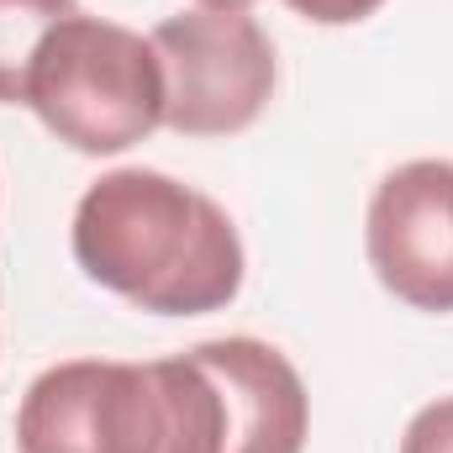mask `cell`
Here are the masks:
<instances>
[{
  "instance_id": "9",
  "label": "cell",
  "mask_w": 453,
  "mask_h": 453,
  "mask_svg": "<svg viewBox=\"0 0 453 453\" xmlns=\"http://www.w3.org/2000/svg\"><path fill=\"white\" fill-rule=\"evenodd\" d=\"M296 16H306V21H317V27H358V21H369L385 0H285Z\"/></svg>"
},
{
  "instance_id": "2",
  "label": "cell",
  "mask_w": 453,
  "mask_h": 453,
  "mask_svg": "<svg viewBox=\"0 0 453 453\" xmlns=\"http://www.w3.org/2000/svg\"><path fill=\"white\" fill-rule=\"evenodd\" d=\"M21 453H222V395L185 348L169 358H64L16 406Z\"/></svg>"
},
{
  "instance_id": "6",
  "label": "cell",
  "mask_w": 453,
  "mask_h": 453,
  "mask_svg": "<svg viewBox=\"0 0 453 453\" xmlns=\"http://www.w3.org/2000/svg\"><path fill=\"white\" fill-rule=\"evenodd\" d=\"M222 395V453H306L311 395L301 369L264 338H211L190 348Z\"/></svg>"
},
{
  "instance_id": "7",
  "label": "cell",
  "mask_w": 453,
  "mask_h": 453,
  "mask_svg": "<svg viewBox=\"0 0 453 453\" xmlns=\"http://www.w3.org/2000/svg\"><path fill=\"white\" fill-rule=\"evenodd\" d=\"M74 11L80 0H0V106L27 101V74L42 37Z\"/></svg>"
},
{
  "instance_id": "5",
  "label": "cell",
  "mask_w": 453,
  "mask_h": 453,
  "mask_svg": "<svg viewBox=\"0 0 453 453\" xmlns=\"http://www.w3.org/2000/svg\"><path fill=\"white\" fill-rule=\"evenodd\" d=\"M374 280L411 311H453V158L395 164L364 211Z\"/></svg>"
},
{
  "instance_id": "3",
  "label": "cell",
  "mask_w": 453,
  "mask_h": 453,
  "mask_svg": "<svg viewBox=\"0 0 453 453\" xmlns=\"http://www.w3.org/2000/svg\"><path fill=\"white\" fill-rule=\"evenodd\" d=\"M164 101L169 96L153 37L74 11L42 37L21 106L74 153L111 158L164 127Z\"/></svg>"
},
{
  "instance_id": "10",
  "label": "cell",
  "mask_w": 453,
  "mask_h": 453,
  "mask_svg": "<svg viewBox=\"0 0 453 453\" xmlns=\"http://www.w3.org/2000/svg\"><path fill=\"white\" fill-rule=\"evenodd\" d=\"M196 5H206V11H253L258 0H196Z\"/></svg>"
},
{
  "instance_id": "8",
  "label": "cell",
  "mask_w": 453,
  "mask_h": 453,
  "mask_svg": "<svg viewBox=\"0 0 453 453\" xmlns=\"http://www.w3.org/2000/svg\"><path fill=\"white\" fill-rule=\"evenodd\" d=\"M395 453H453V395L427 401V406L406 422Z\"/></svg>"
},
{
  "instance_id": "1",
  "label": "cell",
  "mask_w": 453,
  "mask_h": 453,
  "mask_svg": "<svg viewBox=\"0 0 453 453\" xmlns=\"http://www.w3.org/2000/svg\"><path fill=\"white\" fill-rule=\"evenodd\" d=\"M69 248L101 290L153 317L222 311L248 274L232 217L206 190L164 169L101 174L74 206Z\"/></svg>"
},
{
  "instance_id": "4",
  "label": "cell",
  "mask_w": 453,
  "mask_h": 453,
  "mask_svg": "<svg viewBox=\"0 0 453 453\" xmlns=\"http://www.w3.org/2000/svg\"><path fill=\"white\" fill-rule=\"evenodd\" d=\"M164 64V127L180 137L248 132L274 96V42L253 11H180L153 32Z\"/></svg>"
}]
</instances>
